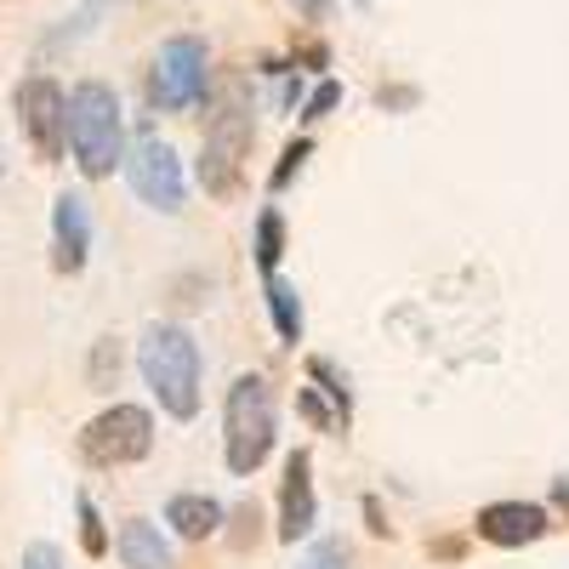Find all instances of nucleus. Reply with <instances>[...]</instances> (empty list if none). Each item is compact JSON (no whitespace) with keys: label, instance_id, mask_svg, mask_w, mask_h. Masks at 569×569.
<instances>
[{"label":"nucleus","instance_id":"1","mask_svg":"<svg viewBox=\"0 0 569 569\" xmlns=\"http://www.w3.org/2000/svg\"><path fill=\"white\" fill-rule=\"evenodd\" d=\"M137 370L149 382L154 405L171 416V421H194L200 416V382H206V359H200V342L188 337L182 325L160 319L137 337Z\"/></svg>","mask_w":569,"mask_h":569},{"label":"nucleus","instance_id":"2","mask_svg":"<svg viewBox=\"0 0 569 569\" xmlns=\"http://www.w3.org/2000/svg\"><path fill=\"white\" fill-rule=\"evenodd\" d=\"M63 149L74 154L80 177H114L120 154H126V120H120V98L109 80H80L74 91H63Z\"/></svg>","mask_w":569,"mask_h":569},{"label":"nucleus","instance_id":"3","mask_svg":"<svg viewBox=\"0 0 569 569\" xmlns=\"http://www.w3.org/2000/svg\"><path fill=\"white\" fill-rule=\"evenodd\" d=\"M273 439H279L273 382H268L262 370L233 376V388L222 399V461H228L233 479H251V472L273 456Z\"/></svg>","mask_w":569,"mask_h":569},{"label":"nucleus","instance_id":"4","mask_svg":"<svg viewBox=\"0 0 569 569\" xmlns=\"http://www.w3.org/2000/svg\"><path fill=\"white\" fill-rule=\"evenodd\" d=\"M257 137V103L246 80H228V91L217 98L211 120H206V142H200V188L211 200H228L246 177V154Z\"/></svg>","mask_w":569,"mask_h":569},{"label":"nucleus","instance_id":"5","mask_svg":"<svg viewBox=\"0 0 569 569\" xmlns=\"http://www.w3.org/2000/svg\"><path fill=\"white\" fill-rule=\"evenodd\" d=\"M211 98V52L200 34H171L149 63V103L160 114H188Z\"/></svg>","mask_w":569,"mask_h":569},{"label":"nucleus","instance_id":"6","mask_svg":"<svg viewBox=\"0 0 569 569\" xmlns=\"http://www.w3.org/2000/svg\"><path fill=\"white\" fill-rule=\"evenodd\" d=\"M120 171H126V182H131V194H137L142 206H154L160 217H177V211L188 206V171H182V154L171 149L160 131L142 126L137 142H126Z\"/></svg>","mask_w":569,"mask_h":569},{"label":"nucleus","instance_id":"7","mask_svg":"<svg viewBox=\"0 0 569 569\" xmlns=\"http://www.w3.org/2000/svg\"><path fill=\"white\" fill-rule=\"evenodd\" d=\"M154 450V410L142 405H109L80 427V456L91 467H137Z\"/></svg>","mask_w":569,"mask_h":569},{"label":"nucleus","instance_id":"8","mask_svg":"<svg viewBox=\"0 0 569 569\" xmlns=\"http://www.w3.org/2000/svg\"><path fill=\"white\" fill-rule=\"evenodd\" d=\"M12 109H18V126H23V137H29L34 160L58 166V160H63V86H58L52 74H23Z\"/></svg>","mask_w":569,"mask_h":569},{"label":"nucleus","instance_id":"9","mask_svg":"<svg viewBox=\"0 0 569 569\" xmlns=\"http://www.w3.org/2000/svg\"><path fill=\"white\" fill-rule=\"evenodd\" d=\"M308 382L302 388V416L319 427V433H348L353 421V388L342 382V370L330 359H308Z\"/></svg>","mask_w":569,"mask_h":569},{"label":"nucleus","instance_id":"10","mask_svg":"<svg viewBox=\"0 0 569 569\" xmlns=\"http://www.w3.org/2000/svg\"><path fill=\"white\" fill-rule=\"evenodd\" d=\"M319 525V501H313V456L291 450L284 456V490H279V541H308Z\"/></svg>","mask_w":569,"mask_h":569},{"label":"nucleus","instance_id":"11","mask_svg":"<svg viewBox=\"0 0 569 569\" xmlns=\"http://www.w3.org/2000/svg\"><path fill=\"white\" fill-rule=\"evenodd\" d=\"M547 530H552V518L536 501H490L479 512V541H490V547H530Z\"/></svg>","mask_w":569,"mask_h":569},{"label":"nucleus","instance_id":"12","mask_svg":"<svg viewBox=\"0 0 569 569\" xmlns=\"http://www.w3.org/2000/svg\"><path fill=\"white\" fill-rule=\"evenodd\" d=\"M86 257H91L86 206H80V194H58V206H52V268L58 273H80Z\"/></svg>","mask_w":569,"mask_h":569},{"label":"nucleus","instance_id":"13","mask_svg":"<svg viewBox=\"0 0 569 569\" xmlns=\"http://www.w3.org/2000/svg\"><path fill=\"white\" fill-rule=\"evenodd\" d=\"M114 552H120L126 569H177L171 541L154 530V518H126L120 536H114Z\"/></svg>","mask_w":569,"mask_h":569},{"label":"nucleus","instance_id":"14","mask_svg":"<svg viewBox=\"0 0 569 569\" xmlns=\"http://www.w3.org/2000/svg\"><path fill=\"white\" fill-rule=\"evenodd\" d=\"M166 525H171L182 541H206V536H217V525H222V507H217L211 496H171V501H166Z\"/></svg>","mask_w":569,"mask_h":569},{"label":"nucleus","instance_id":"15","mask_svg":"<svg viewBox=\"0 0 569 569\" xmlns=\"http://www.w3.org/2000/svg\"><path fill=\"white\" fill-rule=\"evenodd\" d=\"M268 319L279 330V342H302V302H297V291L279 273L268 279Z\"/></svg>","mask_w":569,"mask_h":569},{"label":"nucleus","instance_id":"16","mask_svg":"<svg viewBox=\"0 0 569 569\" xmlns=\"http://www.w3.org/2000/svg\"><path fill=\"white\" fill-rule=\"evenodd\" d=\"M279 257H284V217H279V206H268L257 217V268L273 279L279 273Z\"/></svg>","mask_w":569,"mask_h":569},{"label":"nucleus","instance_id":"17","mask_svg":"<svg viewBox=\"0 0 569 569\" xmlns=\"http://www.w3.org/2000/svg\"><path fill=\"white\" fill-rule=\"evenodd\" d=\"M308 154H313V142H308V137H297V142H284V154H279V166H273V177H268V194H279V188H291V182L302 177Z\"/></svg>","mask_w":569,"mask_h":569},{"label":"nucleus","instance_id":"18","mask_svg":"<svg viewBox=\"0 0 569 569\" xmlns=\"http://www.w3.org/2000/svg\"><path fill=\"white\" fill-rule=\"evenodd\" d=\"M74 512H80V547H86L91 558H103V552H109V530H103V512H98V501L80 496V501H74Z\"/></svg>","mask_w":569,"mask_h":569},{"label":"nucleus","instance_id":"19","mask_svg":"<svg viewBox=\"0 0 569 569\" xmlns=\"http://www.w3.org/2000/svg\"><path fill=\"white\" fill-rule=\"evenodd\" d=\"M297 569H353V552H348V541H337V536H325Z\"/></svg>","mask_w":569,"mask_h":569},{"label":"nucleus","instance_id":"20","mask_svg":"<svg viewBox=\"0 0 569 569\" xmlns=\"http://www.w3.org/2000/svg\"><path fill=\"white\" fill-rule=\"evenodd\" d=\"M257 518H262L257 501H240V507H233V552H251V547H257Z\"/></svg>","mask_w":569,"mask_h":569},{"label":"nucleus","instance_id":"21","mask_svg":"<svg viewBox=\"0 0 569 569\" xmlns=\"http://www.w3.org/2000/svg\"><path fill=\"white\" fill-rule=\"evenodd\" d=\"M337 103H342V86H337V80H319V86L308 91V103H302V120H325Z\"/></svg>","mask_w":569,"mask_h":569},{"label":"nucleus","instance_id":"22","mask_svg":"<svg viewBox=\"0 0 569 569\" xmlns=\"http://www.w3.org/2000/svg\"><path fill=\"white\" fill-rule=\"evenodd\" d=\"M23 569H63V552L52 541H29L23 547Z\"/></svg>","mask_w":569,"mask_h":569},{"label":"nucleus","instance_id":"23","mask_svg":"<svg viewBox=\"0 0 569 569\" xmlns=\"http://www.w3.org/2000/svg\"><path fill=\"white\" fill-rule=\"evenodd\" d=\"M291 7H297L308 23H325L330 12H337V0H291Z\"/></svg>","mask_w":569,"mask_h":569},{"label":"nucleus","instance_id":"24","mask_svg":"<svg viewBox=\"0 0 569 569\" xmlns=\"http://www.w3.org/2000/svg\"><path fill=\"white\" fill-rule=\"evenodd\" d=\"M297 58H302L308 69H325V63H330V52H325V40H297Z\"/></svg>","mask_w":569,"mask_h":569},{"label":"nucleus","instance_id":"25","mask_svg":"<svg viewBox=\"0 0 569 569\" xmlns=\"http://www.w3.org/2000/svg\"><path fill=\"white\" fill-rule=\"evenodd\" d=\"M365 518H370V530H376V536H382V541L393 536V525H388V518H382V507H376V496L365 501Z\"/></svg>","mask_w":569,"mask_h":569},{"label":"nucleus","instance_id":"26","mask_svg":"<svg viewBox=\"0 0 569 569\" xmlns=\"http://www.w3.org/2000/svg\"><path fill=\"white\" fill-rule=\"evenodd\" d=\"M405 103H416L410 86H388V91H382V109H405Z\"/></svg>","mask_w":569,"mask_h":569},{"label":"nucleus","instance_id":"27","mask_svg":"<svg viewBox=\"0 0 569 569\" xmlns=\"http://www.w3.org/2000/svg\"><path fill=\"white\" fill-rule=\"evenodd\" d=\"M552 501H558V512H569V472H563V479L552 485Z\"/></svg>","mask_w":569,"mask_h":569},{"label":"nucleus","instance_id":"28","mask_svg":"<svg viewBox=\"0 0 569 569\" xmlns=\"http://www.w3.org/2000/svg\"><path fill=\"white\" fill-rule=\"evenodd\" d=\"M433 558H461V541H433Z\"/></svg>","mask_w":569,"mask_h":569}]
</instances>
